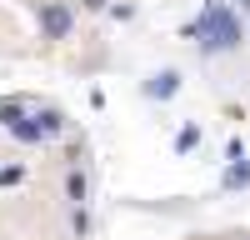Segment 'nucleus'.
Here are the masks:
<instances>
[{"mask_svg": "<svg viewBox=\"0 0 250 240\" xmlns=\"http://www.w3.org/2000/svg\"><path fill=\"white\" fill-rule=\"evenodd\" d=\"M65 195L80 205V200H85V180H80V175H70V180H65Z\"/></svg>", "mask_w": 250, "mask_h": 240, "instance_id": "nucleus-4", "label": "nucleus"}, {"mask_svg": "<svg viewBox=\"0 0 250 240\" xmlns=\"http://www.w3.org/2000/svg\"><path fill=\"white\" fill-rule=\"evenodd\" d=\"M175 85H180V75H170V70H160L155 80H150V85H145V90H150L155 100H165V95H175Z\"/></svg>", "mask_w": 250, "mask_h": 240, "instance_id": "nucleus-3", "label": "nucleus"}, {"mask_svg": "<svg viewBox=\"0 0 250 240\" xmlns=\"http://www.w3.org/2000/svg\"><path fill=\"white\" fill-rule=\"evenodd\" d=\"M40 25H45V35H50V40L70 35V10L60 5V0H45V5H40Z\"/></svg>", "mask_w": 250, "mask_h": 240, "instance_id": "nucleus-2", "label": "nucleus"}, {"mask_svg": "<svg viewBox=\"0 0 250 240\" xmlns=\"http://www.w3.org/2000/svg\"><path fill=\"white\" fill-rule=\"evenodd\" d=\"M245 180H250V165H235L230 175H225V185H245Z\"/></svg>", "mask_w": 250, "mask_h": 240, "instance_id": "nucleus-5", "label": "nucleus"}, {"mask_svg": "<svg viewBox=\"0 0 250 240\" xmlns=\"http://www.w3.org/2000/svg\"><path fill=\"white\" fill-rule=\"evenodd\" d=\"M85 5H90V10H105V5H110V0H85Z\"/></svg>", "mask_w": 250, "mask_h": 240, "instance_id": "nucleus-6", "label": "nucleus"}, {"mask_svg": "<svg viewBox=\"0 0 250 240\" xmlns=\"http://www.w3.org/2000/svg\"><path fill=\"white\" fill-rule=\"evenodd\" d=\"M240 5H245V10H250V0H240Z\"/></svg>", "mask_w": 250, "mask_h": 240, "instance_id": "nucleus-7", "label": "nucleus"}, {"mask_svg": "<svg viewBox=\"0 0 250 240\" xmlns=\"http://www.w3.org/2000/svg\"><path fill=\"white\" fill-rule=\"evenodd\" d=\"M185 35L200 40L205 55H215V50H235V45H240V20H235V10H225L220 0H205L200 20H190V25H185Z\"/></svg>", "mask_w": 250, "mask_h": 240, "instance_id": "nucleus-1", "label": "nucleus"}]
</instances>
